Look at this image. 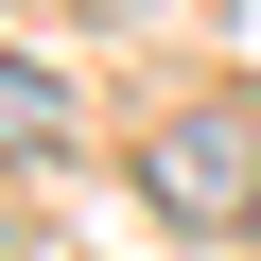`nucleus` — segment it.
Returning <instances> with one entry per match:
<instances>
[{
	"label": "nucleus",
	"mask_w": 261,
	"mask_h": 261,
	"mask_svg": "<svg viewBox=\"0 0 261 261\" xmlns=\"http://www.w3.org/2000/svg\"><path fill=\"white\" fill-rule=\"evenodd\" d=\"M70 140V87L53 70H18V53H0V157H53Z\"/></svg>",
	"instance_id": "2"
},
{
	"label": "nucleus",
	"mask_w": 261,
	"mask_h": 261,
	"mask_svg": "<svg viewBox=\"0 0 261 261\" xmlns=\"http://www.w3.org/2000/svg\"><path fill=\"white\" fill-rule=\"evenodd\" d=\"M140 192H157V226H192V244L261 226V105H174L157 140H140Z\"/></svg>",
	"instance_id": "1"
}]
</instances>
